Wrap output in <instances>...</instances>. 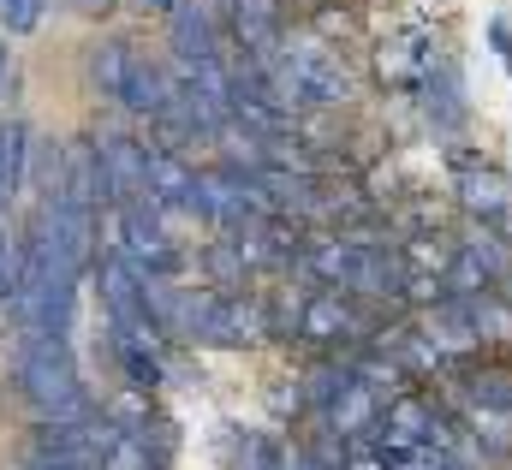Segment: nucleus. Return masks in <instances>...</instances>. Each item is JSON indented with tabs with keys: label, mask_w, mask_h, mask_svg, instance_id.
Listing matches in <instances>:
<instances>
[{
	"label": "nucleus",
	"mask_w": 512,
	"mask_h": 470,
	"mask_svg": "<svg viewBox=\"0 0 512 470\" xmlns=\"http://www.w3.org/2000/svg\"><path fill=\"white\" fill-rule=\"evenodd\" d=\"M256 66L274 78L286 108H340L352 96V78L328 42H280L274 54H256Z\"/></svg>",
	"instance_id": "obj_1"
},
{
	"label": "nucleus",
	"mask_w": 512,
	"mask_h": 470,
	"mask_svg": "<svg viewBox=\"0 0 512 470\" xmlns=\"http://www.w3.org/2000/svg\"><path fill=\"white\" fill-rule=\"evenodd\" d=\"M18 387H24V399H30L48 423L84 417V387H78V363L66 352V334H30V340H24Z\"/></svg>",
	"instance_id": "obj_2"
},
{
	"label": "nucleus",
	"mask_w": 512,
	"mask_h": 470,
	"mask_svg": "<svg viewBox=\"0 0 512 470\" xmlns=\"http://www.w3.org/2000/svg\"><path fill=\"white\" fill-rule=\"evenodd\" d=\"M96 274H102V304H108V316H114V334L155 340L161 322H155V310H149V286H143V274L126 262V250H108V256L96 262Z\"/></svg>",
	"instance_id": "obj_3"
},
{
	"label": "nucleus",
	"mask_w": 512,
	"mask_h": 470,
	"mask_svg": "<svg viewBox=\"0 0 512 470\" xmlns=\"http://www.w3.org/2000/svg\"><path fill=\"white\" fill-rule=\"evenodd\" d=\"M96 173H102V203H126L149 191V149L131 143L126 131L96 137Z\"/></svg>",
	"instance_id": "obj_4"
},
{
	"label": "nucleus",
	"mask_w": 512,
	"mask_h": 470,
	"mask_svg": "<svg viewBox=\"0 0 512 470\" xmlns=\"http://www.w3.org/2000/svg\"><path fill=\"white\" fill-rule=\"evenodd\" d=\"M197 191H203V173L179 149H149V197H155V209H191L197 215Z\"/></svg>",
	"instance_id": "obj_5"
},
{
	"label": "nucleus",
	"mask_w": 512,
	"mask_h": 470,
	"mask_svg": "<svg viewBox=\"0 0 512 470\" xmlns=\"http://www.w3.org/2000/svg\"><path fill=\"white\" fill-rule=\"evenodd\" d=\"M179 96V84L155 66V60H143V54H131V66H126V84H120V102H126L131 114H143V119H155L167 102Z\"/></svg>",
	"instance_id": "obj_6"
},
{
	"label": "nucleus",
	"mask_w": 512,
	"mask_h": 470,
	"mask_svg": "<svg viewBox=\"0 0 512 470\" xmlns=\"http://www.w3.org/2000/svg\"><path fill=\"white\" fill-rule=\"evenodd\" d=\"M298 328L310 334V340H352L364 322H358V310L340 298V292H316L310 304H304V316H298Z\"/></svg>",
	"instance_id": "obj_7"
},
{
	"label": "nucleus",
	"mask_w": 512,
	"mask_h": 470,
	"mask_svg": "<svg viewBox=\"0 0 512 470\" xmlns=\"http://www.w3.org/2000/svg\"><path fill=\"white\" fill-rule=\"evenodd\" d=\"M173 48H179L185 66L191 60H215V24H209L203 0H179L173 6Z\"/></svg>",
	"instance_id": "obj_8"
},
{
	"label": "nucleus",
	"mask_w": 512,
	"mask_h": 470,
	"mask_svg": "<svg viewBox=\"0 0 512 470\" xmlns=\"http://www.w3.org/2000/svg\"><path fill=\"white\" fill-rule=\"evenodd\" d=\"M24 161H30V131L18 119L0 125V203H12L24 191Z\"/></svg>",
	"instance_id": "obj_9"
},
{
	"label": "nucleus",
	"mask_w": 512,
	"mask_h": 470,
	"mask_svg": "<svg viewBox=\"0 0 512 470\" xmlns=\"http://www.w3.org/2000/svg\"><path fill=\"white\" fill-rule=\"evenodd\" d=\"M126 66H131V48H126V42H96V48H90V78H96V84H102V96H114V102H120Z\"/></svg>",
	"instance_id": "obj_10"
},
{
	"label": "nucleus",
	"mask_w": 512,
	"mask_h": 470,
	"mask_svg": "<svg viewBox=\"0 0 512 470\" xmlns=\"http://www.w3.org/2000/svg\"><path fill=\"white\" fill-rule=\"evenodd\" d=\"M120 363H126V381L137 387V393H149V387L161 381V363L149 357V340H131V334H120Z\"/></svg>",
	"instance_id": "obj_11"
},
{
	"label": "nucleus",
	"mask_w": 512,
	"mask_h": 470,
	"mask_svg": "<svg viewBox=\"0 0 512 470\" xmlns=\"http://www.w3.org/2000/svg\"><path fill=\"white\" fill-rule=\"evenodd\" d=\"M42 6H48V0H0V18H6L12 36H24V30L42 24Z\"/></svg>",
	"instance_id": "obj_12"
},
{
	"label": "nucleus",
	"mask_w": 512,
	"mask_h": 470,
	"mask_svg": "<svg viewBox=\"0 0 512 470\" xmlns=\"http://www.w3.org/2000/svg\"><path fill=\"white\" fill-rule=\"evenodd\" d=\"M30 470H84V459H72V453H54V447H42V453L30 459Z\"/></svg>",
	"instance_id": "obj_13"
},
{
	"label": "nucleus",
	"mask_w": 512,
	"mask_h": 470,
	"mask_svg": "<svg viewBox=\"0 0 512 470\" xmlns=\"http://www.w3.org/2000/svg\"><path fill=\"white\" fill-rule=\"evenodd\" d=\"M72 6H78V12H90V18H96V12H108V6H114V0H72Z\"/></svg>",
	"instance_id": "obj_14"
},
{
	"label": "nucleus",
	"mask_w": 512,
	"mask_h": 470,
	"mask_svg": "<svg viewBox=\"0 0 512 470\" xmlns=\"http://www.w3.org/2000/svg\"><path fill=\"white\" fill-rule=\"evenodd\" d=\"M6 78H12V60H6V42H0V90H6Z\"/></svg>",
	"instance_id": "obj_15"
},
{
	"label": "nucleus",
	"mask_w": 512,
	"mask_h": 470,
	"mask_svg": "<svg viewBox=\"0 0 512 470\" xmlns=\"http://www.w3.org/2000/svg\"><path fill=\"white\" fill-rule=\"evenodd\" d=\"M143 6H155V12H173V6H179V0H143Z\"/></svg>",
	"instance_id": "obj_16"
},
{
	"label": "nucleus",
	"mask_w": 512,
	"mask_h": 470,
	"mask_svg": "<svg viewBox=\"0 0 512 470\" xmlns=\"http://www.w3.org/2000/svg\"><path fill=\"white\" fill-rule=\"evenodd\" d=\"M96 470H102V465H96Z\"/></svg>",
	"instance_id": "obj_17"
}]
</instances>
